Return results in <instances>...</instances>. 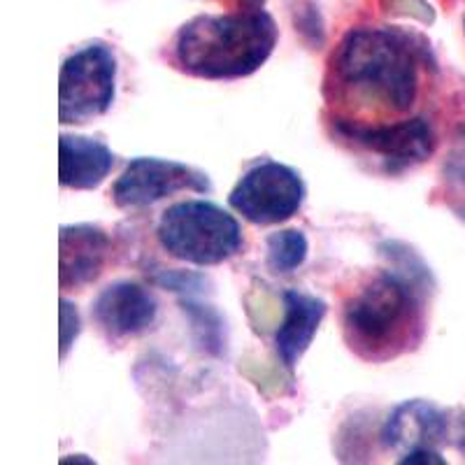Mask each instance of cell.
Instances as JSON below:
<instances>
[{"instance_id": "obj_1", "label": "cell", "mask_w": 465, "mask_h": 465, "mask_svg": "<svg viewBox=\"0 0 465 465\" xmlns=\"http://www.w3.org/2000/svg\"><path fill=\"white\" fill-rule=\"evenodd\" d=\"M386 249L391 270L368 282L344 307V338L365 361L393 359L421 333L429 270L407 247L389 242Z\"/></svg>"}, {"instance_id": "obj_2", "label": "cell", "mask_w": 465, "mask_h": 465, "mask_svg": "<svg viewBox=\"0 0 465 465\" xmlns=\"http://www.w3.org/2000/svg\"><path fill=\"white\" fill-rule=\"evenodd\" d=\"M426 47L401 28H354L331 61L338 95L371 110L405 114L419 94V65Z\"/></svg>"}, {"instance_id": "obj_3", "label": "cell", "mask_w": 465, "mask_h": 465, "mask_svg": "<svg viewBox=\"0 0 465 465\" xmlns=\"http://www.w3.org/2000/svg\"><path fill=\"white\" fill-rule=\"evenodd\" d=\"M277 35L275 19L263 10L203 15L180 28L174 61L201 80H238L268 61Z\"/></svg>"}, {"instance_id": "obj_4", "label": "cell", "mask_w": 465, "mask_h": 465, "mask_svg": "<svg viewBox=\"0 0 465 465\" xmlns=\"http://www.w3.org/2000/svg\"><path fill=\"white\" fill-rule=\"evenodd\" d=\"M161 247L191 265H219L244 247L238 219L210 201H182L163 212L156 228Z\"/></svg>"}, {"instance_id": "obj_5", "label": "cell", "mask_w": 465, "mask_h": 465, "mask_svg": "<svg viewBox=\"0 0 465 465\" xmlns=\"http://www.w3.org/2000/svg\"><path fill=\"white\" fill-rule=\"evenodd\" d=\"M116 58L107 45H86L65 58L58 77V122L86 124L114 103Z\"/></svg>"}, {"instance_id": "obj_6", "label": "cell", "mask_w": 465, "mask_h": 465, "mask_svg": "<svg viewBox=\"0 0 465 465\" xmlns=\"http://www.w3.org/2000/svg\"><path fill=\"white\" fill-rule=\"evenodd\" d=\"M333 131L344 143L354 144L381 161L389 174H401L430 159L435 152V131L423 116L402 122H359V119H335Z\"/></svg>"}, {"instance_id": "obj_7", "label": "cell", "mask_w": 465, "mask_h": 465, "mask_svg": "<svg viewBox=\"0 0 465 465\" xmlns=\"http://www.w3.org/2000/svg\"><path fill=\"white\" fill-rule=\"evenodd\" d=\"M305 182L301 173L280 161H261L240 177L228 203L242 219L254 226L289 222L305 201Z\"/></svg>"}, {"instance_id": "obj_8", "label": "cell", "mask_w": 465, "mask_h": 465, "mask_svg": "<svg viewBox=\"0 0 465 465\" xmlns=\"http://www.w3.org/2000/svg\"><path fill=\"white\" fill-rule=\"evenodd\" d=\"M182 191L210 193V177L182 161L140 156V159H133L122 177L114 182L112 201L122 210H140Z\"/></svg>"}, {"instance_id": "obj_9", "label": "cell", "mask_w": 465, "mask_h": 465, "mask_svg": "<svg viewBox=\"0 0 465 465\" xmlns=\"http://www.w3.org/2000/svg\"><path fill=\"white\" fill-rule=\"evenodd\" d=\"M159 314V302L149 289L135 282H116L95 298L91 317L110 340L140 335L153 326Z\"/></svg>"}, {"instance_id": "obj_10", "label": "cell", "mask_w": 465, "mask_h": 465, "mask_svg": "<svg viewBox=\"0 0 465 465\" xmlns=\"http://www.w3.org/2000/svg\"><path fill=\"white\" fill-rule=\"evenodd\" d=\"M450 435V417L429 401L398 405L381 429V442L401 456L423 447H438Z\"/></svg>"}, {"instance_id": "obj_11", "label": "cell", "mask_w": 465, "mask_h": 465, "mask_svg": "<svg viewBox=\"0 0 465 465\" xmlns=\"http://www.w3.org/2000/svg\"><path fill=\"white\" fill-rule=\"evenodd\" d=\"M105 231L91 223L61 226L58 235V282L61 289H80L101 275L107 261Z\"/></svg>"}, {"instance_id": "obj_12", "label": "cell", "mask_w": 465, "mask_h": 465, "mask_svg": "<svg viewBox=\"0 0 465 465\" xmlns=\"http://www.w3.org/2000/svg\"><path fill=\"white\" fill-rule=\"evenodd\" d=\"M282 301H284V322L277 328L275 347L282 363L293 371L312 344L328 307L322 298L302 293V291H284Z\"/></svg>"}, {"instance_id": "obj_13", "label": "cell", "mask_w": 465, "mask_h": 465, "mask_svg": "<svg viewBox=\"0 0 465 465\" xmlns=\"http://www.w3.org/2000/svg\"><path fill=\"white\" fill-rule=\"evenodd\" d=\"M114 165V153L105 143L84 135H61L58 140V182L65 189L91 191L105 182Z\"/></svg>"}, {"instance_id": "obj_14", "label": "cell", "mask_w": 465, "mask_h": 465, "mask_svg": "<svg viewBox=\"0 0 465 465\" xmlns=\"http://www.w3.org/2000/svg\"><path fill=\"white\" fill-rule=\"evenodd\" d=\"M307 252H310V244H307L305 232L298 228L272 232L268 238V268L272 272H291L305 263Z\"/></svg>"}, {"instance_id": "obj_15", "label": "cell", "mask_w": 465, "mask_h": 465, "mask_svg": "<svg viewBox=\"0 0 465 465\" xmlns=\"http://www.w3.org/2000/svg\"><path fill=\"white\" fill-rule=\"evenodd\" d=\"M182 310L189 317L191 331L196 338L198 347L205 349L207 354L219 356L223 351V322L210 305H201L196 301H182Z\"/></svg>"}, {"instance_id": "obj_16", "label": "cell", "mask_w": 465, "mask_h": 465, "mask_svg": "<svg viewBox=\"0 0 465 465\" xmlns=\"http://www.w3.org/2000/svg\"><path fill=\"white\" fill-rule=\"evenodd\" d=\"M153 282L163 289L177 291V293H193V291L203 289L205 277L196 275V272H186V270H161L159 275L153 277Z\"/></svg>"}, {"instance_id": "obj_17", "label": "cell", "mask_w": 465, "mask_h": 465, "mask_svg": "<svg viewBox=\"0 0 465 465\" xmlns=\"http://www.w3.org/2000/svg\"><path fill=\"white\" fill-rule=\"evenodd\" d=\"M82 331V319L77 307L70 301H61V359H65L70 351V347L74 344L77 335Z\"/></svg>"}, {"instance_id": "obj_18", "label": "cell", "mask_w": 465, "mask_h": 465, "mask_svg": "<svg viewBox=\"0 0 465 465\" xmlns=\"http://www.w3.org/2000/svg\"><path fill=\"white\" fill-rule=\"evenodd\" d=\"M402 465H444V459L440 456L438 450L433 447H423V450H414L401 459Z\"/></svg>"}, {"instance_id": "obj_19", "label": "cell", "mask_w": 465, "mask_h": 465, "mask_svg": "<svg viewBox=\"0 0 465 465\" xmlns=\"http://www.w3.org/2000/svg\"><path fill=\"white\" fill-rule=\"evenodd\" d=\"M235 3H238L240 10H261L265 0H235Z\"/></svg>"}]
</instances>
